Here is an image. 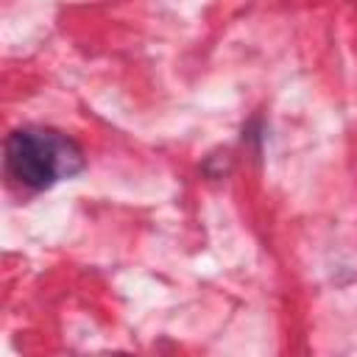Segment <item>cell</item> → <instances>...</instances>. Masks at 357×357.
I'll use <instances>...</instances> for the list:
<instances>
[{
	"label": "cell",
	"mask_w": 357,
	"mask_h": 357,
	"mask_svg": "<svg viewBox=\"0 0 357 357\" xmlns=\"http://www.w3.org/2000/svg\"><path fill=\"white\" fill-rule=\"evenodd\" d=\"M84 165V148L64 131L22 126L6 137V170L20 187L47 190L81 173Z\"/></svg>",
	"instance_id": "1"
}]
</instances>
